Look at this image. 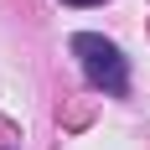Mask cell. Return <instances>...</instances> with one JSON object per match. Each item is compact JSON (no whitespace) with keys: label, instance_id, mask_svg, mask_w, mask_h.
Returning a JSON list of instances; mask_svg holds the SVG:
<instances>
[{"label":"cell","instance_id":"obj_1","mask_svg":"<svg viewBox=\"0 0 150 150\" xmlns=\"http://www.w3.org/2000/svg\"><path fill=\"white\" fill-rule=\"evenodd\" d=\"M73 52L83 57V73H88L93 88H104V93H124V88H129V62H124V52L114 42L93 36V31H78V36H73Z\"/></svg>","mask_w":150,"mask_h":150},{"label":"cell","instance_id":"obj_2","mask_svg":"<svg viewBox=\"0 0 150 150\" xmlns=\"http://www.w3.org/2000/svg\"><path fill=\"white\" fill-rule=\"evenodd\" d=\"M67 5H104V0H67Z\"/></svg>","mask_w":150,"mask_h":150}]
</instances>
